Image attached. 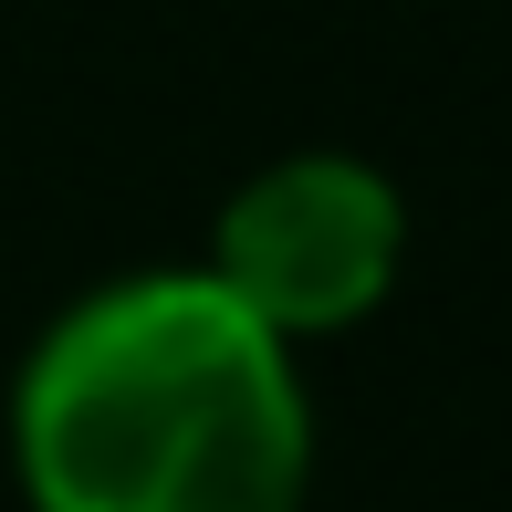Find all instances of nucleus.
Instances as JSON below:
<instances>
[{"instance_id":"obj_2","label":"nucleus","mask_w":512,"mask_h":512,"mask_svg":"<svg viewBox=\"0 0 512 512\" xmlns=\"http://www.w3.org/2000/svg\"><path fill=\"white\" fill-rule=\"evenodd\" d=\"M408 262V209L366 157H272L262 178H241L209 230V272L241 293L272 335H345L387 304Z\"/></svg>"},{"instance_id":"obj_1","label":"nucleus","mask_w":512,"mask_h":512,"mask_svg":"<svg viewBox=\"0 0 512 512\" xmlns=\"http://www.w3.org/2000/svg\"><path fill=\"white\" fill-rule=\"evenodd\" d=\"M32 512H304L314 398L220 272L157 262L84 293L11 387Z\"/></svg>"}]
</instances>
